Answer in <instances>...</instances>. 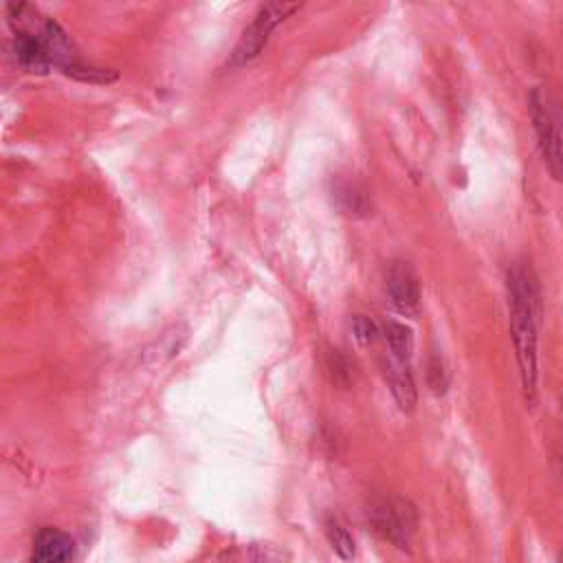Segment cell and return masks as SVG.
I'll use <instances>...</instances> for the list:
<instances>
[{
	"instance_id": "obj_8",
	"label": "cell",
	"mask_w": 563,
	"mask_h": 563,
	"mask_svg": "<svg viewBox=\"0 0 563 563\" xmlns=\"http://www.w3.org/2000/svg\"><path fill=\"white\" fill-rule=\"evenodd\" d=\"M15 55L20 59V64L24 68L33 70V73H44L48 66H53L37 33L18 31V35H15Z\"/></svg>"
},
{
	"instance_id": "obj_14",
	"label": "cell",
	"mask_w": 563,
	"mask_h": 563,
	"mask_svg": "<svg viewBox=\"0 0 563 563\" xmlns=\"http://www.w3.org/2000/svg\"><path fill=\"white\" fill-rule=\"evenodd\" d=\"M251 563H279V554L271 548H253L251 550Z\"/></svg>"
},
{
	"instance_id": "obj_12",
	"label": "cell",
	"mask_w": 563,
	"mask_h": 563,
	"mask_svg": "<svg viewBox=\"0 0 563 563\" xmlns=\"http://www.w3.org/2000/svg\"><path fill=\"white\" fill-rule=\"evenodd\" d=\"M352 332H354V339L361 343V345H372L376 339H378V328L372 319L363 317V314H356L354 321H352Z\"/></svg>"
},
{
	"instance_id": "obj_5",
	"label": "cell",
	"mask_w": 563,
	"mask_h": 563,
	"mask_svg": "<svg viewBox=\"0 0 563 563\" xmlns=\"http://www.w3.org/2000/svg\"><path fill=\"white\" fill-rule=\"evenodd\" d=\"M387 295L396 312L405 317H418L420 312V286L416 273L405 264L396 262L387 275Z\"/></svg>"
},
{
	"instance_id": "obj_7",
	"label": "cell",
	"mask_w": 563,
	"mask_h": 563,
	"mask_svg": "<svg viewBox=\"0 0 563 563\" xmlns=\"http://www.w3.org/2000/svg\"><path fill=\"white\" fill-rule=\"evenodd\" d=\"M385 376H387L389 389H391L398 407L402 411H413V407H416V383H413V376L409 372V363L389 356V361L385 365Z\"/></svg>"
},
{
	"instance_id": "obj_4",
	"label": "cell",
	"mask_w": 563,
	"mask_h": 563,
	"mask_svg": "<svg viewBox=\"0 0 563 563\" xmlns=\"http://www.w3.org/2000/svg\"><path fill=\"white\" fill-rule=\"evenodd\" d=\"M297 9H299V4H295V2H266V4H262L257 9V13L253 15L251 24L242 31V35H240V40L233 48L231 64L251 62L262 51V46L266 44L271 31Z\"/></svg>"
},
{
	"instance_id": "obj_6",
	"label": "cell",
	"mask_w": 563,
	"mask_h": 563,
	"mask_svg": "<svg viewBox=\"0 0 563 563\" xmlns=\"http://www.w3.org/2000/svg\"><path fill=\"white\" fill-rule=\"evenodd\" d=\"M75 552L73 539L57 528H42L33 541L31 563H70Z\"/></svg>"
},
{
	"instance_id": "obj_11",
	"label": "cell",
	"mask_w": 563,
	"mask_h": 563,
	"mask_svg": "<svg viewBox=\"0 0 563 563\" xmlns=\"http://www.w3.org/2000/svg\"><path fill=\"white\" fill-rule=\"evenodd\" d=\"M66 75L79 79V81H88V84H108L112 79H117V73L110 70V68H99V66H92V64H86L81 59L68 64L64 68Z\"/></svg>"
},
{
	"instance_id": "obj_2",
	"label": "cell",
	"mask_w": 563,
	"mask_h": 563,
	"mask_svg": "<svg viewBox=\"0 0 563 563\" xmlns=\"http://www.w3.org/2000/svg\"><path fill=\"white\" fill-rule=\"evenodd\" d=\"M367 517L374 530L400 550H409L411 537L418 528L416 508L402 497H385L372 504Z\"/></svg>"
},
{
	"instance_id": "obj_3",
	"label": "cell",
	"mask_w": 563,
	"mask_h": 563,
	"mask_svg": "<svg viewBox=\"0 0 563 563\" xmlns=\"http://www.w3.org/2000/svg\"><path fill=\"white\" fill-rule=\"evenodd\" d=\"M530 117L550 174L556 180H563V132L548 103V97L539 88H534L530 95Z\"/></svg>"
},
{
	"instance_id": "obj_9",
	"label": "cell",
	"mask_w": 563,
	"mask_h": 563,
	"mask_svg": "<svg viewBox=\"0 0 563 563\" xmlns=\"http://www.w3.org/2000/svg\"><path fill=\"white\" fill-rule=\"evenodd\" d=\"M383 336H385V341H387L389 356L409 363L411 352H413V334H411V328L405 325V323H400V321L387 319V321L383 323Z\"/></svg>"
},
{
	"instance_id": "obj_13",
	"label": "cell",
	"mask_w": 563,
	"mask_h": 563,
	"mask_svg": "<svg viewBox=\"0 0 563 563\" xmlns=\"http://www.w3.org/2000/svg\"><path fill=\"white\" fill-rule=\"evenodd\" d=\"M334 196L345 200L341 207H343L345 211H350V213H356V211H365V209H367L365 194H361L354 185H343V187H339Z\"/></svg>"
},
{
	"instance_id": "obj_1",
	"label": "cell",
	"mask_w": 563,
	"mask_h": 563,
	"mask_svg": "<svg viewBox=\"0 0 563 563\" xmlns=\"http://www.w3.org/2000/svg\"><path fill=\"white\" fill-rule=\"evenodd\" d=\"M508 308H510V334L517 352L521 387L528 402L537 394V314L539 292L530 273L521 266L508 271Z\"/></svg>"
},
{
	"instance_id": "obj_10",
	"label": "cell",
	"mask_w": 563,
	"mask_h": 563,
	"mask_svg": "<svg viewBox=\"0 0 563 563\" xmlns=\"http://www.w3.org/2000/svg\"><path fill=\"white\" fill-rule=\"evenodd\" d=\"M325 537H328V543L332 545V550L336 552L339 559H343V561L354 559V554H356L354 539L339 519H328L325 521Z\"/></svg>"
}]
</instances>
